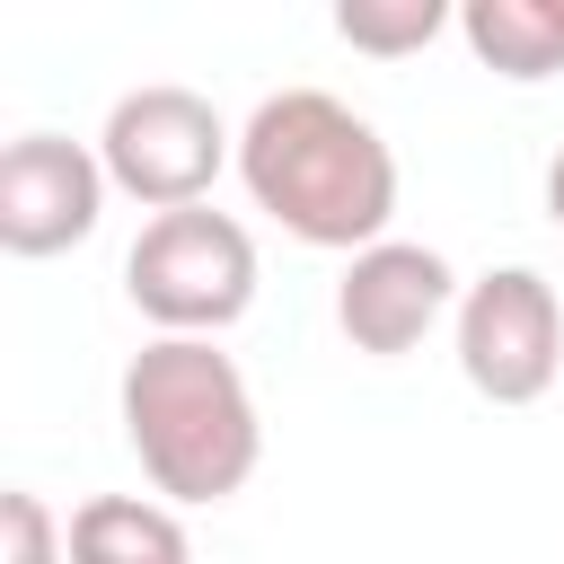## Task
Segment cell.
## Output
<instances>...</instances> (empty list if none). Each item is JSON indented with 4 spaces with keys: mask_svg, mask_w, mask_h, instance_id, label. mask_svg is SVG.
<instances>
[{
    "mask_svg": "<svg viewBox=\"0 0 564 564\" xmlns=\"http://www.w3.org/2000/svg\"><path fill=\"white\" fill-rule=\"evenodd\" d=\"M238 185L300 247L326 256H361L397 220V150L370 115H352L326 88H273L238 123Z\"/></svg>",
    "mask_w": 564,
    "mask_h": 564,
    "instance_id": "obj_1",
    "label": "cell"
},
{
    "mask_svg": "<svg viewBox=\"0 0 564 564\" xmlns=\"http://www.w3.org/2000/svg\"><path fill=\"white\" fill-rule=\"evenodd\" d=\"M115 414H123V449L141 458L159 502H229V494H247V476L264 458L256 388L212 335H150L123 361Z\"/></svg>",
    "mask_w": 564,
    "mask_h": 564,
    "instance_id": "obj_2",
    "label": "cell"
},
{
    "mask_svg": "<svg viewBox=\"0 0 564 564\" xmlns=\"http://www.w3.org/2000/svg\"><path fill=\"white\" fill-rule=\"evenodd\" d=\"M123 300L159 335H220V326H238L256 308V238H247V220H229L212 203L141 220V238L123 256Z\"/></svg>",
    "mask_w": 564,
    "mask_h": 564,
    "instance_id": "obj_3",
    "label": "cell"
},
{
    "mask_svg": "<svg viewBox=\"0 0 564 564\" xmlns=\"http://www.w3.org/2000/svg\"><path fill=\"white\" fill-rule=\"evenodd\" d=\"M97 159H106V185L132 194V203L159 220V212L212 203V176L238 159V132L220 123V106H212L203 88L150 79V88H123V97L106 106Z\"/></svg>",
    "mask_w": 564,
    "mask_h": 564,
    "instance_id": "obj_4",
    "label": "cell"
},
{
    "mask_svg": "<svg viewBox=\"0 0 564 564\" xmlns=\"http://www.w3.org/2000/svg\"><path fill=\"white\" fill-rule=\"evenodd\" d=\"M449 344H458V379L485 405H538L564 370V300L538 264H494L458 291Z\"/></svg>",
    "mask_w": 564,
    "mask_h": 564,
    "instance_id": "obj_5",
    "label": "cell"
},
{
    "mask_svg": "<svg viewBox=\"0 0 564 564\" xmlns=\"http://www.w3.org/2000/svg\"><path fill=\"white\" fill-rule=\"evenodd\" d=\"M106 159L70 132H18L0 150V247L9 256H70L106 220Z\"/></svg>",
    "mask_w": 564,
    "mask_h": 564,
    "instance_id": "obj_6",
    "label": "cell"
},
{
    "mask_svg": "<svg viewBox=\"0 0 564 564\" xmlns=\"http://www.w3.org/2000/svg\"><path fill=\"white\" fill-rule=\"evenodd\" d=\"M458 291H467V282L449 273V256H441V247H423V238H379V247L344 256L335 326H344V344H352V352L397 361V352H414L441 317H458Z\"/></svg>",
    "mask_w": 564,
    "mask_h": 564,
    "instance_id": "obj_7",
    "label": "cell"
},
{
    "mask_svg": "<svg viewBox=\"0 0 564 564\" xmlns=\"http://www.w3.org/2000/svg\"><path fill=\"white\" fill-rule=\"evenodd\" d=\"M70 564H194V538H185L176 502L97 494L70 511Z\"/></svg>",
    "mask_w": 564,
    "mask_h": 564,
    "instance_id": "obj_8",
    "label": "cell"
},
{
    "mask_svg": "<svg viewBox=\"0 0 564 564\" xmlns=\"http://www.w3.org/2000/svg\"><path fill=\"white\" fill-rule=\"evenodd\" d=\"M458 35L467 53L494 70V79H555L564 70V0H467L458 9Z\"/></svg>",
    "mask_w": 564,
    "mask_h": 564,
    "instance_id": "obj_9",
    "label": "cell"
},
{
    "mask_svg": "<svg viewBox=\"0 0 564 564\" xmlns=\"http://www.w3.org/2000/svg\"><path fill=\"white\" fill-rule=\"evenodd\" d=\"M441 26H458L441 0H335V35H344L352 53H379V62L423 53Z\"/></svg>",
    "mask_w": 564,
    "mask_h": 564,
    "instance_id": "obj_10",
    "label": "cell"
},
{
    "mask_svg": "<svg viewBox=\"0 0 564 564\" xmlns=\"http://www.w3.org/2000/svg\"><path fill=\"white\" fill-rule=\"evenodd\" d=\"M0 564H70V529L44 511V494H0Z\"/></svg>",
    "mask_w": 564,
    "mask_h": 564,
    "instance_id": "obj_11",
    "label": "cell"
},
{
    "mask_svg": "<svg viewBox=\"0 0 564 564\" xmlns=\"http://www.w3.org/2000/svg\"><path fill=\"white\" fill-rule=\"evenodd\" d=\"M546 212H555V229H564V150H555V167H546Z\"/></svg>",
    "mask_w": 564,
    "mask_h": 564,
    "instance_id": "obj_12",
    "label": "cell"
}]
</instances>
